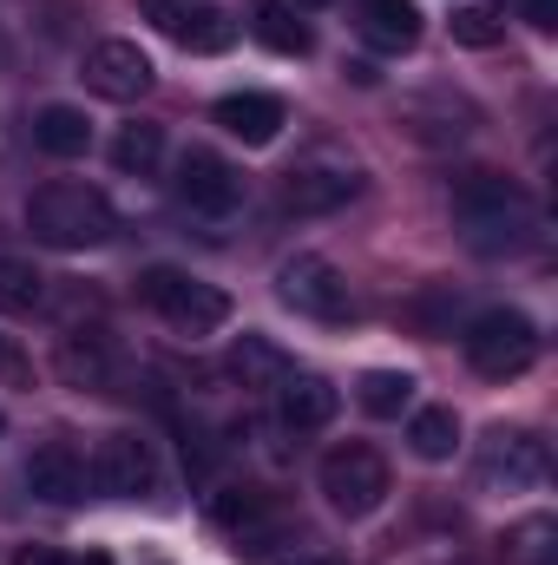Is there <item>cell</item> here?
<instances>
[{
	"mask_svg": "<svg viewBox=\"0 0 558 565\" xmlns=\"http://www.w3.org/2000/svg\"><path fill=\"white\" fill-rule=\"evenodd\" d=\"M546 467H552L546 440L526 427H493L480 440V487H493V493H533L546 480Z\"/></svg>",
	"mask_w": 558,
	"mask_h": 565,
	"instance_id": "30bf717a",
	"label": "cell"
},
{
	"mask_svg": "<svg viewBox=\"0 0 558 565\" xmlns=\"http://www.w3.org/2000/svg\"><path fill=\"white\" fill-rule=\"evenodd\" d=\"M144 13L184 46V53H230L237 46V20L211 0H144Z\"/></svg>",
	"mask_w": 558,
	"mask_h": 565,
	"instance_id": "8fae6325",
	"label": "cell"
},
{
	"mask_svg": "<svg viewBox=\"0 0 558 565\" xmlns=\"http://www.w3.org/2000/svg\"><path fill=\"white\" fill-rule=\"evenodd\" d=\"M296 565H342V559H322V553H315V559H296Z\"/></svg>",
	"mask_w": 558,
	"mask_h": 565,
	"instance_id": "1f68e13d",
	"label": "cell"
},
{
	"mask_svg": "<svg viewBox=\"0 0 558 565\" xmlns=\"http://www.w3.org/2000/svg\"><path fill=\"white\" fill-rule=\"evenodd\" d=\"M99 99H112V106H132V99H144L151 93V60H144L132 40H99L93 53H86V73H79Z\"/></svg>",
	"mask_w": 558,
	"mask_h": 565,
	"instance_id": "7c38bea8",
	"label": "cell"
},
{
	"mask_svg": "<svg viewBox=\"0 0 558 565\" xmlns=\"http://www.w3.org/2000/svg\"><path fill=\"white\" fill-rule=\"evenodd\" d=\"M139 302L151 316H164L178 335H211V329L230 322V296L217 282L191 277V270H171V264H158V270L139 277Z\"/></svg>",
	"mask_w": 558,
	"mask_h": 565,
	"instance_id": "3957f363",
	"label": "cell"
},
{
	"mask_svg": "<svg viewBox=\"0 0 558 565\" xmlns=\"http://www.w3.org/2000/svg\"><path fill=\"white\" fill-rule=\"evenodd\" d=\"M315 480H322V500H329L342 520H368V513L388 500V460H382L375 447H362V440L329 447Z\"/></svg>",
	"mask_w": 558,
	"mask_h": 565,
	"instance_id": "8992f818",
	"label": "cell"
},
{
	"mask_svg": "<svg viewBox=\"0 0 558 565\" xmlns=\"http://www.w3.org/2000/svg\"><path fill=\"white\" fill-rule=\"evenodd\" d=\"M460 342H466L473 375H486V382H513V375H526L539 362V329L519 309H480Z\"/></svg>",
	"mask_w": 558,
	"mask_h": 565,
	"instance_id": "5b68a950",
	"label": "cell"
},
{
	"mask_svg": "<svg viewBox=\"0 0 558 565\" xmlns=\"http://www.w3.org/2000/svg\"><path fill=\"white\" fill-rule=\"evenodd\" d=\"M171 198H178L184 211H197V217H230V211L244 204V171H237L230 158L191 145V151L171 164Z\"/></svg>",
	"mask_w": 558,
	"mask_h": 565,
	"instance_id": "ba28073f",
	"label": "cell"
},
{
	"mask_svg": "<svg viewBox=\"0 0 558 565\" xmlns=\"http://www.w3.org/2000/svg\"><path fill=\"white\" fill-rule=\"evenodd\" d=\"M408 402H415V375H395V369H375V375H362V408H368V415L395 422Z\"/></svg>",
	"mask_w": 558,
	"mask_h": 565,
	"instance_id": "d4e9b609",
	"label": "cell"
},
{
	"mask_svg": "<svg viewBox=\"0 0 558 565\" xmlns=\"http://www.w3.org/2000/svg\"><path fill=\"white\" fill-rule=\"evenodd\" d=\"M230 375H237L244 388H282V382L296 375V362L282 355L270 335H237V342H230Z\"/></svg>",
	"mask_w": 558,
	"mask_h": 565,
	"instance_id": "e0dca14e",
	"label": "cell"
},
{
	"mask_svg": "<svg viewBox=\"0 0 558 565\" xmlns=\"http://www.w3.org/2000/svg\"><path fill=\"white\" fill-rule=\"evenodd\" d=\"M362 184H368V178H362V164H355L348 151L315 145V151H302V158L282 171V204H289L296 217H329V211L355 204Z\"/></svg>",
	"mask_w": 558,
	"mask_h": 565,
	"instance_id": "277c9868",
	"label": "cell"
},
{
	"mask_svg": "<svg viewBox=\"0 0 558 565\" xmlns=\"http://www.w3.org/2000/svg\"><path fill=\"white\" fill-rule=\"evenodd\" d=\"M447 204H453L460 237H466L480 257H519V250L539 244V204H533L513 178H500V171H466V178H453Z\"/></svg>",
	"mask_w": 558,
	"mask_h": 565,
	"instance_id": "6da1fadb",
	"label": "cell"
},
{
	"mask_svg": "<svg viewBox=\"0 0 558 565\" xmlns=\"http://www.w3.org/2000/svg\"><path fill=\"white\" fill-rule=\"evenodd\" d=\"M33 145H40L46 158H79V151L93 145V126H86L79 106H40V113H33Z\"/></svg>",
	"mask_w": 558,
	"mask_h": 565,
	"instance_id": "d6986e66",
	"label": "cell"
},
{
	"mask_svg": "<svg viewBox=\"0 0 558 565\" xmlns=\"http://www.w3.org/2000/svg\"><path fill=\"white\" fill-rule=\"evenodd\" d=\"M46 302V277L26 257H0V316H33Z\"/></svg>",
	"mask_w": 558,
	"mask_h": 565,
	"instance_id": "7402d4cb",
	"label": "cell"
},
{
	"mask_svg": "<svg viewBox=\"0 0 558 565\" xmlns=\"http://www.w3.org/2000/svg\"><path fill=\"white\" fill-rule=\"evenodd\" d=\"M26 231H33V244H46V250H99V244L119 231V217H112L106 191L73 184V178H53V184H40V191L26 198Z\"/></svg>",
	"mask_w": 558,
	"mask_h": 565,
	"instance_id": "7a4b0ae2",
	"label": "cell"
},
{
	"mask_svg": "<svg viewBox=\"0 0 558 565\" xmlns=\"http://www.w3.org/2000/svg\"><path fill=\"white\" fill-rule=\"evenodd\" d=\"M66 565H112L106 553H86V559H66Z\"/></svg>",
	"mask_w": 558,
	"mask_h": 565,
	"instance_id": "4dcf8cb0",
	"label": "cell"
},
{
	"mask_svg": "<svg viewBox=\"0 0 558 565\" xmlns=\"http://www.w3.org/2000/svg\"><path fill=\"white\" fill-rule=\"evenodd\" d=\"M60 375H66L73 388H106V382H112V349H106V335H99V329L66 335V342H60Z\"/></svg>",
	"mask_w": 558,
	"mask_h": 565,
	"instance_id": "ac0fdd59",
	"label": "cell"
},
{
	"mask_svg": "<svg viewBox=\"0 0 558 565\" xmlns=\"http://www.w3.org/2000/svg\"><path fill=\"white\" fill-rule=\"evenodd\" d=\"M526 20H533L539 33H552L558 26V0H526Z\"/></svg>",
	"mask_w": 558,
	"mask_h": 565,
	"instance_id": "f1b7e54d",
	"label": "cell"
},
{
	"mask_svg": "<svg viewBox=\"0 0 558 565\" xmlns=\"http://www.w3.org/2000/svg\"><path fill=\"white\" fill-rule=\"evenodd\" d=\"M408 447H415L420 460H453V447H460V415H453V408H420L415 422H408Z\"/></svg>",
	"mask_w": 558,
	"mask_h": 565,
	"instance_id": "603a6c76",
	"label": "cell"
},
{
	"mask_svg": "<svg viewBox=\"0 0 558 565\" xmlns=\"http://www.w3.org/2000/svg\"><path fill=\"white\" fill-rule=\"evenodd\" d=\"M86 460H79V447L73 440H40L33 454H26V493L33 500H46V507H73V500H86Z\"/></svg>",
	"mask_w": 558,
	"mask_h": 565,
	"instance_id": "4fadbf2b",
	"label": "cell"
},
{
	"mask_svg": "<svg viewBox=\"0 0 558 565\" xmlns=\"http://www.w3.org/2000/svg\"><path fill=\"white\" fill-rule=\"evenodd\" d=\"M26 375H33V369H26V355L0 335V382H26Z\"/></svg>",
	"mask_w": 558,
	"mask_h": 565,
	"instance_id": "83f0119b",
	"label": "cell"
},
{
	"mask_svg": "<svg viewBox=\"0 0 558 565\" xmlns=\"http://www.w3.org/2000/svg\"><path fill=\"white\" fill-rule=\"evenodd\" d=\"M277 408H282V427H296V434H315V427L335 422L342 395H335L322 375H289V382L277 388Z\"/></svg>",
	"mask_w": 558,
	"mask_h": 565,
	"instance_id": "9a60e30c",
	"label": "cell"
},
{
	"mask_svg": "<svg viewBox=\"0 0 558 565\" xmlns=\"http://www.w3.org/2000/svg\"><path fill=\"white\" fill-rule=\"evenodd\" d=\"M86 480L106 500H151L158 493V454H151L144 434H106L93 467H86Z\"/></svg>",
	"mask_w": 558,
	"mask_h": 565,
	"instance_id": "9c48e42d",
	"label": "cell"
},
{
	"mask_svg": "<svg viewBox=\"0 0 558 565\" xmlns=\"http://www.w3.org/2000/svg\"><path fill=\"white\" fill-rule=\"evenodd\" d=\"M112 164H119L126 178H151V171L164 164V126H151V119L119 126V139H112Z\"/></svg>",
	"mask_w": 558,
	"mask_h": 565,
	"instance_id": "44dd1931",
	"label": "cell"
},
{
	"mask_svg": "<svg viewBox=\"0 0 558 565\" xmlns=\"http://www.w3.org/2000/svg\"><path fill=\"white\" fill-rule=\"evenodd\" d=\"M0 434H7V415H0Z\"/></svg>",
	"mask_w": 558,
	"mask_h": 565,
	"instance_id": "836d02e7",
	"label": "cell"
},
{
	"mask_svg": "<svg viewBox=\"0 0 558 565\" xmlns=\"http://www.w3.org/2000/svg\"><path fill=\"white\" fill-rule=\"evenodd\" d=\"M277 296L296 309V316H309V322H348L355 316V289L348 277L329 264V257H289L277 270Z\"/></svg>",
	"mask_w": 558,
	"mask_h": 565,
	"instance_id": "52a82bcc",
	"label": "cell"
},
{
	"mask_svg": "<svg viewBox=\"0 0 558 565\" xmlns=\"http://www.w3.org/2000/svg\"><path fill=\"white\" fill-rule=\"evenodd\" d=\"M250 33H257L270 53H309V26L296 20L289 0H250Z\"/></svg>",
	"mask_w": 558,
	"mask_h": 565,
	"instance_id": "ffe728a7",
	"label": "cell"
},
{
	"mask_svg": "<svg viewBox=\"0 0 558 565\" xmlns=\"http://www.w3.org/2000/svg\"><path fill=\"white\" fill-rule=\"evenodd\" d=\"M500 33H506V13L500 7H460L453 13V40L460 46H493Z\"/></svg>",
	"mask_w": 558,
	"mask_h": 565,
	"instance_id": "4316f807",
	"label": "cell"
},
{
	"mask_svg": "<svg viewBox=\"0 0 558 565\" xmlns=\"http://www.w3.org/2000/svg\"><path fill=\"white\" fill-rule=\"evenodd\" d=\"M13 565H66V559H60L53 546H20V553H13Z\"/></svg>",
	"mask_w": 558,
	"mask_h": 565,
	"instance_id": "f546056e",
	"label": "cell"
},
{
	"mask_svg": "<svg viewBox=\"0 0 558 565\" xmlns=\"http://www.w3.org/2000/svg\"><path fill=\"white\" fill-rule=\"evenodd\" d=\"M296 7H329V0H296Z\"/></svg>",
	"mask_w": 558,
	"mask_h": 565,
	"instance_id": "d6a6232c",
	"label": "cell"
},
{
	"mask_svg": "<svg viewBox=\"0 0 558 565\" xmlns=\"http://www.w3.org/2000/svg\"><path fill=\"white\" fill-rule=\"evenodd\" d=\"M211 520L230 526V533L264 526V520H270V493H264V487H224V493L211 500Z\"/></svg>",
	"mask_w": 558,
	"mask_h": 565,
	"instance_id": "cb8c5ba5",
	"label": "cell"
},
{
	"mask_svg": "<svg viewBox=\"0 0 558 565\" xmlns=\"http://www.w3.org/2000/svg\"><path fill=\"white\" fill-rule=\"evenodd\" d=\"M552 540H558L552 520H526V526H513V533H506V559H513V565H546V559H552Z\"/></svg>",
	"mask_w": 558,
	"mask_h": 565,
	"instance_id": "484cf974",
	"label": "cell"
},
{
	"mask_svg": "<svg viewBox=\"0 0 558 565\" xmlns=\"http://www.w3.org/2000/svg\"><path fill=\"white\" fill-rule=\"evenodd\" d=\"M211 119L244 145H270L282 126H289V113H282L277 93H224V99L211 106Z\"/></svg>",
	"mask_w": 558,
	"mask_h": 565,
	"instance_id": "5bb4252c",
	"label": "cell"
},
{
	"mask_svg": "<svg viewBox=\"0 0 558 565\" xmlns=\"http://www.w3.org/2000/svg\"><path fill=\"white\" fill-rule=\"evenodd\" d=\"M362 40L375 46V53H408L420 40V7L415 0H362Z\"/></svg>",
	"mask_w": 558,
	"mask_h": 565,
	"instance_id": "2e32d148",
	"label": "cell"
}]
</instances>
